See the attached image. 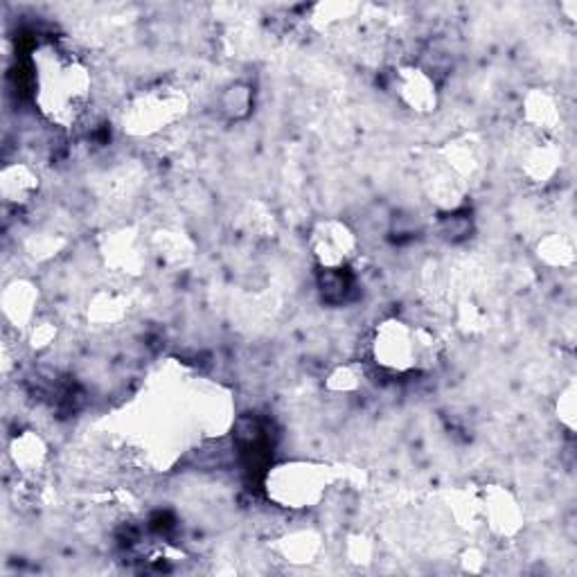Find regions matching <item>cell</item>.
I'll list each match as a JSON object with an SVG mask.
<instances>
[{
    "instance_id": "obj_1",
    "label": "cell",
    "mask_w": 577,
    "mask_h": 577,
    "mask_svg": "<svg viewBox=\"0 0 577 577\" xmlns=\"http://www.w3.org/2000/svg\"><path fill=\"white\" fill-rule=\"evenodd\" d=\"M34 104L51 124L75 126L93 93V75L86 62L59 43H43L32 55Z\"/></svg>"
},
{
    "instance_id": "obj_2",
    "label": "cell",
    "mask_w": 577,
    "mask_h": 577,
    "mask_svg": "<svg viewBox=\"0 0 577 577\" xmlns=\"http://www.w3.org/2000/svg\"><path fill=\"white\" fill-rule=\"evenodd\" d=\"M440 347L433 330L402 319L381 321L370 336V357L388 375H411L431 368L440 357Z\"/></svg>"
},
{
    "instance_id": "obj_3",
    "label": "cell",
    "mask_w": 577,
    "mask_h": 577,
    "mask_svg": "<svg viewBox=\"0 0 577 577\" xmlns=\"http://www.w3.org/2000/svg\"><path fill=\"white\" fill-rule=\"evenodd\" d=\"M334 485V471L314 461H287L264 476V492L285 510H309L325 501Z\"/></svg>"
},
{
    "instance_id": "obj_4",
    "label": "cell",
    "mask_w": 577,
    "mask_h": 577,
    "mask_svg": "<svg viewBox=\"0 0 577 577\" xmlns=\"http://www.w3.org/2000/svg\"><path fill=\"white\" fill-rule=\"evenodd\" d=\"M188 111V96L181 88L156 84L133 93L122 111V126L129 136H156L179 122Z\"/></svg>"
},
{
    "instance_id": "obj_5",
    "label": "cell",
    "mask_w": 577,
    "mask_h": 577,
    "mask_svg": "<svg viewBox=\"0 0 577 577\" xmlns=\"http://www.w3.org/2000/svg\"><path fill=\"white\" fill-rule=\"evenodd\" d=\"M309 251L321 271L349 269L359 255V237L341 219H321L309 233Z\"/></svg>"
},
{
    "instance_id": "obj_6",
    "label": "cell",
    "mask_w": 577,
    "mask_h": 577,
    "mask_svg": "<svg viewBox=\"0 0 577 577\" xmlns=\"http://www.w3.org/2000/svg\"><path fill=\"white\" fill-rule=\"evenodd\" d=\"M480 517L482 523L503 540L519 535L523 528V508L503 485L485 487L480 495Z\"/></svg>"
},
{
    "instance_id": "obj_7",
    "label": "cell",
    "mask_w": 577,
    "mask_h": 577,
    "mask_svg": "<svg viewBox=\"0 0 577 577\" xmlns=\"http://www.w3.org/2000/svg\"><path fill=\"white\" fill-rule=\"evenodd\" d=\"M397 100L418 115H429L437 109L440 96L433 75L420 66H399L392 77Z\"/></svg>"
},
{
    "instance_id": "obj_8",
    "label": "cell",
    "mask_w": 577,
    "mask_h": 577,
    "mask_svg": "<svg viewBox=\"0 0 577 577\" xmlns=\"http://www.w3.org/2000/svg\"><path fill=\"white\" fill-rule=\"evenodd\" d=\"M3 317L16 332H27L38 319V287L32 280L16 278L3 291Z\"/></svg>"
},
{
    "instance_id": "obj_9",
    "label": "cell",
    "mask_w": 577,
    "mask_h": 577,
    "mask_svg": "<svg viewBox=\"0 0 577 577\" xmlns=\"http://www.w3.org/2000/svg\"><path fill=\"white\" fill-rule=\"evenodd\" d=\"M102 255L107 257V264L113 266L115 271L138 276L147 262V248L141 244L138 235L126 229L111 233L104 240Z\"/></svg>"
},
{
    "instance_id": "obj_10",
    "label": "cell",
    "mask_w": 577,
    "mask_h": 577,
    "mask_svg": "<svg viewBox=\"0 0 577 577\" xmlns=\"http://www.w3.org/2000/svg\"><path fill=\"white\" fill-rule=\"evenodd\" d=\"M10 461L25 478L38 476L51 463V447L36 431H21L10 440Z\"/></svg>"
},
{
    "instance_id": "obj_11",
    "label": "cell",
    "mask_w": 577,
    "mask_h": 577,
    "mask_svg": "<svg viewBox=\"0 0 577 577\" xmlns=\"http://www.w3.org/2000/svg\"><path fill=\"white\" fill-rule=\"evenodd\" d=\"M41 192V176L27 163H8L0 171V197L8 206L25 208Z\"/></svg>"
},
{
    "instance_id": "obj_12",
    "label": "cell",
    "mask_w": 577,
    "mask_h": 577,
    "mask_svg": "<svg viewBox=\"0 0 577 577\" xmlns=\"http://www.w3.org/2000/svg\"><path fill=\"white\" fill-rule=\"evenodd\" d=\"M562 167V152L555 141L540 138L532 143L521 158V174L532 186H548Z\"/></svg>"
},
{
    "instance_id": "obj_13",
    "label": "cell",
    "mask_w": 577,
    "mask_h": 577,
    "mask_svg": "<svg viewBox=\"0 0 577 577\" xmlns=\"http://www.w3.org/2000/svg\"><path fill=\"white\" fill-rule=\"evenodd\" d=\"M521 115L525 124L540 133V138H548L562 124V111L557 98L546 88H532L525 93L521 104Z\"/></svg>"
},
{
    "instance_id": "obj_14",
    "label": "cell",
    "mask_w": 577,
    "mask_h": 577,
    "mask_svg": "<svg viewBox=\"0 0 577 577\" xmlns=\"http://www.w3.org/2000/svg\"><path fill=\"white\" fill-rule=\"evenodd\" d=\"M323 548V540L317 530L302 528L287 532L285 537L278 540V553L285 562L300 566V564H312Z\"/></svg>"
},
{
    "instance_id": "obj_15",
    "label": "cell",
    "mask_w": 577,
    "mask_h": 577,
    "mask_svg": "<svg viewBox=\"0 0 577 577\" xmlns=\"http://www.w3.org/2000/svg\"><path fill=\"white\" fill-rule=\"evenodd\" d=\"M129 300L120 291L113 289H100L88 300V321L98 325H113L120 323L126 317Z\"/></svg>"
},
{
    "instance_id": "obj_16",
    "label": "cell",
    "mask_w": 577,
    "mask_h": 577,
    "mask_svg": "<svg viewBox=\"0 0 577 577\" xmlns=\"http://www.w3.org/2000/svg\"><path fill=\"white\" fill-rule=\"evenodd\" d=\"M152 248L165 264H184L192 257L190 240L179 231H160L154 235Z\"/></svg>"
},
{
    "instance_id": "obj_17",
    "label": "cell",
    "mask_w": 577,
    "mask_h": 577,
    "mask_svg": "<svg viewBox=\"0 0 577 577\" xmlns=\"http://www.w3.org/2000/svg\"><path fill=\"white\" fill-rule=\"evenodd\" d=\"M537 257L551 269H568L575 262V248L566 237L551 233L537 244Z\"/></svg>"
},
{
    "instance_id": "obj_18",
    "label": "cell",
    "mask_w": 577,
    "mask_h": 577,
    "mask_svg": "<svg viewBox=\"0 0 577 577\" xmlns=\"http://www.w3.org/2000/svg\"><path fill=\"white\" fill-rule=\"evenodd\" d=\"M221 113H224L229 120H244L248 118L253 109V88L248 84L235 81L231 84L224 93L219 98Z\"/></svg>"
},
{
    "instance_id": "obj_19",
    "label": "cell",
    "mask_w": 577,
    "mask_h": 577,
    "mask_svg": "<svg viewBox=\"0 0 577 577\" xmlns=\"http://www.w3.org/2000/svg\"><path fill=\"white\" fill-rule=\"evenodd\" d=\"M364 373L357 366H341L328 377V388L334 392H352L362 386Z\"/></svg>"
},
{
    "instance_id": "obj_20",
    "label": "cell",
    "mask_w": 577,
    "mask_h": 577,
    "mask_svg": "<svg viewBox=\"0 0 577 577\" xmlns=\"http://www.w3.org/2000/svg\"><path fill=\"white\" fill-rule=\"evenodd\" d=\"M57 339V323L36 319L34 325L27 330V343L32 349H46Z\"/></svg>"
},
{
    "instance_id": "obj_21",
    "label": "cell",
    "mask_w": 577,
    "mask_h": 577,
    "mask_svg": "<svg viewBox=\"0 0 577 577\" xmlns=\"http://www.w3.org/2000/svg\"><path fill=\"white\" fill-rule=\"evenodd\" d=\"M575 384L570 381L566 388L559 390V399H557V420L566 431H575Z\"/></svg>"
}]
</instances>
